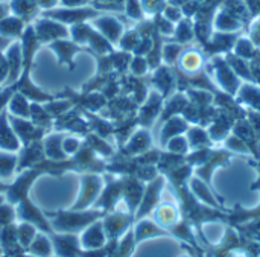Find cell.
<instances>
[{
  "label": "cell",
  "mask_w": 260,
  "mask_h": 257,
  "mask_svg": "<svg viewBox=\"0 0 260 257\" xmlns=\"http://www.w3.org/2000/svg\"><path fill=\"white\" fill-rule=\"evenodd\" d=\"M47 216L55 218L50 222V227L53 232H62V233H76L82 229H87L90 224L98 221L101 216H104V212L101 210H88V212H58V213H49Z\"/></svg>",
  "instance_id": "obj_1"
},
{
  "label": "cell",
  "mask_w": 260,
  "mask_h": 257,
  "mask_svg": "<svg viewBox=\"0 0 260 257\" xmlns=\"http://www.w3.org/2000/svg\"><path fill=\"white\" fill-rule=\"evenodd\" d=\"M44 17L56 20L59 23H69V24H76L82 23L85 20H93L99 15L96 8L90 6H79V8H53V9H46L43 12Z\"/></svg>",
  "instance_id": "obj_2"
},
{
  "label": "cell",
  "mask_w": 260,
  "mask_h": 257,
  "mask_svg": "<svg viewBox=\"0 0 260 257\" xmlns=\"http://www.w3.org/2000/svg\"><path fill=\"white\" fill-rule=\"evenodd\" d=\"M34 30L40 43H52V41L66 40L70 37L69 29L62 23L47 18V17L38 18L34 24Z\"/></svg>",
  "instance_id": "obj_3"
},
{
  "label": "cell",
  "mask_w": 260,
  "mask_h": 257,
  "mask_svg": "<svg viewBox=\"0 0 260 257\" xmlns=\"http://www.w3.org/2000/svg\"><path fill=\"white\" fill-rule=\"evenodd\" d=\"M41 174L43 172L38 168H29L24 172H21L20 177L15 180V183H12L6 189V200H8V203L9 204H18L20 201L27 198V190H29L32 181L38 175H41Z\"/></svg>",
  "instance_id": "obj_4"
},
{
  "label": "cell",
  "mask_w": 260,
  "mask_h": 257,
  "mask_svg": "<svg viewBox=\"0 0 260 257\" xmlns=\"http://www.w3.org/2000/svg\"><path fill=\"white\" fill-rule=\"evenodd\" d=\"M17 218L21 219L23 222H30L34 224L37 229H40L41 232L44 233H55L50 227V222L46 219V216L29 201V198H24L23 201L18 203V207H17Z\"/></svg>",
  "instance_id": "obj_5"
},
{
  "label": "cell",
  "mask_w": 260,
  "mask_h": 257,
  "mask_svg": "<svg viewBox=\"0 0 260 257\" xmlns=\"http://www.w3.org/2000/svg\"><path fill=\"white\" fill-rule=\"evenodd\" d=\"M8 117H9V123L14 128L17 137L21 140V143L24 146L32 143V142H35V140H41L43 136L46 134V130L37 126L35 123H32V120L29 122L27 119L11 116V114H8Z\"/></svg>",
  "instance_id": "obj_6"
},
{
  "label": "cell",
  "mask_w": 260,
  "mask_h": 257,
  "mask_svg": "<svg viewBox=\"0 0 260 257\" xmlns=\"http://www.w3.org/2000/svg\"><path fill=\"white\" fill-rule=\"evenodd\" d=\"M101 190H102V178L99 175L91 174V172L82 175V190L73 210H81L90 206L99 197Z\"/></svg>",
  "instance_id": "obj_7"
},
{
  "label": "cell",
  "mask_w": 260,
  "mask_h": 257,
  "mask_svg": "<svg viewBox=\"0 0 260 257\" xmlns=\"http://www.w3.org/2000/svg\"><path fill=\"white\" fill-rule=\"evenodd\" d=\"M93 27L101 34L104 35L111 44H116L120 41L123 32H125V27L123 24L119 21V18L113 17V15H98L96 18H93Z\"/></svg>",
  "instance_id": "obj_8"
},
{
  "label": "cell",
  "mask_w": 260,
  "mask_h": 257,
  "mask_svg": "<svg viewBox=\"0 0 260 257\" xmlns=\"http://www.w3.org/2000/svg\"><path fill=\"white\" fill-rule=\"evenodd\" d=\"M50 241L53 245V251L58 257H79L81 256V242L78 236L73 233H64V235H50Z\"/></svg>",
  "instance_id": "obj_9"
},
{
  "label": "cell",
  "mask_w": 260,
  "mask_h": 257,
  "mask_svg": "<svg viewBox=\"0 0 260 257\" xmlns=\"http://www.w3.org/2000/svg\"><path fill=\"white\" fill-rule=\"evenodd\" d=\"M44 148H43V139L41 140H35L29 145L24 146L18 162H17V169L23 171V169H29L34 168L37 163L44 160Z\"/></svg>",
  "instance_id": "obj_10"
},
{
  "label": "cell",
  "mask_w": 260,
  "mask_h": 257,
  "mask_svg": "<svg viewBox=\"0 0 260 257\" xmlns=\"http://www.w3.org/2000/svg\"><path fill=\"white\" fill-rule=\"evenodd\" d=\"M0 149L14 152L20 149V140L14 131V128L9 123L8 111L3 110L0 113Z\"/></svg>",
  "instance_id": "obj_11"
},
{
  "label": "cell",
  "mask_w": 260,
  "mask_h": 257,
  "mask_svg": "<svg viewBox=\"0 0 260 257\" xmlns=\"http://www.w3.org/2000/svg\"><path fill=\"white\" fill-rule=\"evenodd\" d=\"M6 59L9 66V76L6 79L8 85H12L20 78V73L23 70V56H21V43H12L8 47Z\"/></svg>",
  "instance_id": "obj_12"
},
{
  "label": "cell",
  "mask_w": 260,
  "mask_h": 257,
  "mask_svg": "<svg viewBox=\"0 0 260 257\" xmlns=\"http://www.w3.org/2000/svg\"><path fill=\"white\" fill-rule=\"evenodd\" d=\"M105 232L102 222L94 221L87 227V230L81 236V247L84 250H93V248H102L105 245Z\"/></svg>",
  "instance_id": "obj_13"
},
{
  "label": "cell",
  "mask_w": 260,
  "mask_h": 257,
  "mask_svg": "<svg viewBox=\"0 0 260 257\" xmlns=\"http://www.w3.org/2000/svg\"><path fill=\"white\" fill-rule=\"evenodd\" d=\"M212 27H215L218 32L235 34V32L242 29V20H239L238 17H235L229 11L221 8L212 20Z\"/></svg>",
  "instance_id": "obj_14"
},
{
  "label": "cell",
  "mask_w": 260,
  "mask_h": 257,
  "mask_svg": "<svg viewBox=\"0 0 260 257\" xmlns=\"http://www.w3.org/2000/svg\"><path fill=\"white\" fill-rule=\"evenodd\" d=\"M50 49L56 53L58 59L61 64H67L70 69H73V55L79 50V44L73 43V41H69L67 38L66 40H56V41H52L50 43Z\"/></svg>",
  "instance_id": "obj_15"
},
{
  "label": "cell",
  "mask_w": 260,
  "mask_h": 257,
  "mask_svg": "<svg viewBox=\"0 0 260 257\" xmlns=\"http://www.w3.org/2000/svg\"><path fill=\"white\" fill-rule=\"evenodd\" d=\"M122 192H123V180L108 184L105 187V190L102 192L101 198L98 200L96 206L101 209H105V210L113 209L119 203V200L122 198Z\"/></svg>",
  "instance_id": "obj_16"
},
{
  "label": "cell",
  "mask_w": 260,
  "mask_h": 257,
  "mask_svg": "<svg viewBox=\"0 0 260 257\" xmlns=\"http://www.w3.org/2000/svg\"><path fill=\"white\" fill-rule=\"evenodd\" d=\"M104 226V232L110 239H117L129 226V218L122 215V213H113L108 215L107 219L102 222Z\"/></svg>",
  "instance_id": "obj_17"
},
{
  "label": "cell",
  "mask_w": 260,
  "mask_h": 257,
  "mask_svg": "<svg viewBox=\"0 0 260 257\" xmlns=\"http://www.w3.org/2000/svg\"><path fill=\"white\" fill-rule=\"evenodd\" d=\"M64 134H50L43 139V148H44V155L49 160H66L67 155L62 151V139Z\"/></svg>",
  "instance_id": "obj_18"
},
{
  "label": "cell",
  "mask_w": 260,
  "mask_h": 257,
  "mask_svg": "<svg viewBox=\"0 0 260 257\" xmlns=\"http://www.w3.org/2000/svg\"><path fill=\"white\" fill-rule=\"evenodd\" d=\"M149 145H151L149 133L145 131V130H140V131H137L134 136H131L129 140H126L125 148H123V151H120V152H123V154H126V155L145 152V151L148 149Z\"/></svg>",
  "instance_id": "obj_19"
},
{
  "label": "cell",
  "mask_w": 260,
  "mask_h": 257,
  "mask_svg": "<svg viewBox=\"0 0 260 257\" xmlns=\"http://www.w3.org/2000/svg\"><path fill=\"white\" fill-rule=\"evenodd\" d=\"M24 30V20L17 15H6L0 20V37L3 38H15L21 35Z\"/></svg>",
  "instance_id": "obj_20"
},
{
  "label": "cell",
  "mask_w": 260,
  "mask_h": 257,
  "mask_svg": "<svg viewBox=\"0 0 260 257\" xmlns=\"http://www.w3.org/2000/svg\"><path fill=\"white\" fill-rule=\"evenodd\" d=\"M8 114L23 117V119H30V102L26 99L21 93L15 91L8 102Z\"/></svg>",
  "instance_id": "obj_21"
},
{
  "label": "cell",
  "mask_w": 260,
  "mask_h": 257,
  "mask_svg": "<svg viewBox=\"0 0 260 257\" xmlns=\"http://www.w3.org/2000/svg\"><path fill=\"white\" fill-rule=\"evenodd\" d=\"M27 250L35 257H52L53 245H52V241L44 233H37L34 241L27 247Z\"/></svg>",
  "instance_id": "obj_22"
},
{
  "label": "cell",
  "mask_w": 260,
  "mask_h": 257,
  "mask_svg": "<svg viewBox=\"0 0 260 257\" xmlns=\"http://www.w3.org/2000/svg\"><path fill=\"white\" fill-rule=\"evenodd\" d=\"M84 142H85L94 152H98L99 155H104V157H111V155H114V151H113L111 145L107 142V139L98 136V134L93 133V131H90V133L85 134Z\"/></svg>",
  "instance_id": "obj_23"
},
{
  "label": "cell",
  "mask_w": 260,
  "mask_h": 257,
  "mask_svg": "<svg viewBox=\"0 0 260 257\" xmlns=\"http://www.w3.org/2000/svg\"><path fill=\"white\" fill-rule=\"evenodd\" d=\"M9 9L14 12V15L20 17L21 20H27L35 15L38 11L37 0H12L9 5Z\"/></svg>",
  "instance_id": "obj_24"
},
{
  "label": "cell",
  "mask_w": 260,
  "mask_h": 257,
  "mask_svg": "<svg viewBox=\"0 0 260 257\" xmlns=\"http://www.w3.org/2000/svg\"><path fill=\"white\" fill-rule=\"evenodd\" d=\"M30 120L40 128H44L46 131L53 126V117L46 111V108L41 104L32 102L30 104Z\"/></svg>",
  "instance_id": "obj_25"
},
{
  "label": "cell",
  "mask_w": 260,
  "mask_h": 257,
  "mask_svg": "<svg viewBox=\"0 0 260 257\" xmlns=\"http://www.w3.org/2000/svg\"><path fill=\"white\" fill-rule=\"evenodd\" d=\"M180 64L183 67V70L189 72V73H193L197 70L201 69V64H203V55L192 49V50H186L183 55H181V59H180Z\"/></svg>",
  "instance_id": "obj_26"
},
{
  "label": "cell",
  "mask_w": 260,
  "mask_h": 257,
  "mask_svg": "<svg viewBox=\"0 0 260 257\" xmlns=\"http://www.w3.org/2000/svg\"><path fill=\"white\" fill-rule=\"evenodd\" d=\"M235 55L242 59L253 58L256 55V44L250 37H241L235 43Z\"/></svg>",
  "instance_id": "obj_27"
},
{
  "label": "cell",
  "mask_w": 260,
  "mask_h": 257,
  "mask_svg": "<svg viewBox=\"0 0 260 257\" xmlns=\"http://www.w3.org/2000/svg\"><path fill=\"white\" fill-rule=\"evenodd\" d=\"M44 108H46V111L53 117V120L56 119V117H59V116H62L64 113H67L69 110H72L73 107H75V102L69 98V99H66V101H56V99H53V101H50V102H46L44 105H43Z\"/></svg>",
  "instance_id": "obj_28"
},
{
  "label": "cell",
  "mask_w": 260,
  "mask_h": 257,
  "mask_svg": "<svg viewBox=\"0 0 260 257\" xmlns=\"http://www.w3.org/2000/svg\"><path fill=\"white\" fill-rule=\"evenodd\" d=\"M158 192H160V184H158V181H155L154 184H151V186L146 189V192H145V195H143V198H142V206H140L139 216H143L145 213H148V212L154 207V204L157 203V198H158Z\"/></svg>",
  "instance_id": "obj_29"
},
{
  "label": "cell",
  "mask_w": 260,
  "mask_h": 257,
  "mask_svg": "<svg viewBox=\"0 0 260 257\" xmlns=\"http://www.w3.org/2000/svg\"><path fill=\"white\" fill-rule=\"evenodd\" d=\"M37 235V227L30 222H21L17 226V238L23 248H27Z\"/></svg>",
  "instance_id": "obj_30"
},
{
  "label": "cell",
  "mask_w": 260,
  "mask_h": 257,
  "mask_svg": "<svg viewBox=\"0 0 260 257\" xmlns=\"http://www.w3.org/2000/svg\"><path fill=\"white\" fill-rule=\"evenodd\" d=\"M193 35H195V29L189 21V18H183L180 23H177L174 37L178 43H187L193 38Z\"/></svg>",
  "instance_id": "obj_31"
},
{
  "label": "cell",
  "mask_w": 260,
  "mask_h": 257,
  "mask_svg": "<svg viewBox=\"0 0 260 257\" xmlns=\"http://www.w3.org/2000/svg\"><path fill=\"white\" fill-rule=\"evenodd\" d=\"M17 155L9 154L8 151L0 152V178H9L17 166Z\"/></svg>",
  "instance_id": "obj_32"
},
{
  "label": "cell",
  "mask_w": 260,
  "mask_h": 257,
  "mask_svg": "<svg viewBox=\"0 0 260 257\" xmlns=\"http://www.w3.org/2000/svg\"><path fill=\"white\" fill-rule=\"evenodd\" d=\"M140 40H142L140 32H139L137 29H136V30L133 29V30L123 32V35H122L119 44H120V49H123L125 52H134L136 47H137V44L140 43Z\"/></svg>",
  "instance_id": "obj_33"
},
{
  "label": "cell",
  "mask_w": 260,
  "mask_h": 257,
  "mask_svg": "<svg viewBox=\"0 0 260 257\" xmlns=\"http://www.w3.org/2000/svg\"><path fill=\"white\" fill-rule=\"evenodd\" d=\"M224 9L238 17L239 20H244L248 15V6L244 0H225Z\"/></svg>",
  "instance_id": "obj_34"
},
{
  "label": "cell",
  "mask_w": 260,
  "mask_h": 257,
  "mask_svg": "<svg viewBox=\"0 0 260 257\" xmlns=\"http://www.w3.org/2000/svg\"><path fill=\"white\" fill-rule=\"evenodd\" d=\"M184 128H186V126H184V122H183L181 119H177V117L171 119V120L165 125V130H163V133H161V143H165V142H166L168 139H171V137H175V134H177V133H181Z\"/></svg>",
  "instance_id": "obj_35"
},
{
  "label": "cell",
  "mask_w": 260,
  "mask_h": 257,
  "mask_svg": "<svg viewBox=\"0 0 260 257\" xmlns=\"http://www.w3.org/2000/svg\"><path fill=\"white\" fill-rule=\"evenodd\" d=\"M181 53V44L177 43H166L161 49V56L168 64H174Z\"/></svg>",
  "instance_id": "obj_36"
},
{
  "label": "cell",
  "mask_w": 260,
  "mask_h": 257,
  "mask_svg": "<svg viewBox=\"0 0 260 257\" xmlns=\"http://www.w3.org/2000/svg\"><path fill=\"white\" fill-rule=\"evenodd\" d=\"M133 56L129 55V52H117V53H111V61H113V69H116L117 72H125L129 67Z\"/></svg>",
  "instance_id": "obj_37"
},
{
  "label": "cell",
  "mask_w": 260,
  "mask_h": 257,
  "mask_svg": "<svg viewBox=\"0 0 260 257\" xmlns=\"http://www.w3.org/2000/svg\"><path fill=\"white\" fill-rule=\"evenodd\" d=\"M123 9H125V14L133 20H142L145 15L140 0H125Z\"/></svg>",
  "instance_id": "obj_38"
},
{
  "label": "cell",
  "mask_w": 260,
  "mask_h": 257,
  "mask_svg": "<svg viewBox=\"0 0 260 257\" xmlns=\"http://www.w3.org/2000/svg\"><path fill=\"white\" fill-rule=\"evenodd\" d=\"M161 15L165 18H168L169 21H172L174 24L180 23L184 18V14H183L181 6H177V5H172V3H169V5L165 6V9L161 11Z\"/></svg>",
  "instance_id": "obj_39"
},
{
  "label": "cell",
  "mask_w": 260,
  "mask_h": 257,
  "mask_svg": "<svg viewBox=\"0 0 260 257\" xmlns=\"http://www.w3.org/2000/svg\"><path fill=\"white\" fill-rule=\"evenodd\" d=\"M140 3H142L145 14L157 15L158 12L165 9V6L168 5V0H140Z\"/></svg>",
  "instance_id": "obj_40"
},
{
  "label": "cell",
  "mask_w": 260,
  "mask_h": 257,
  "mask_svg": "<svg viewBox=\"0 0 260 257\" xmlns=\"http://www.w3.org/2000/svg\"><path fill=\"white\" fill-rule=\"evenodd\" d=\"M81 145H82V140H79V139L75 137V136H66V137L62 139V151H64V154H66L67 157L76 154V152L79 151Z\"/></svg>",
  "instance_id": "obj_41"
},
{
  "label": "cell",
  "mask_w": 260,
  "mask_h": 257,
  "mask_svg": "<svg viewBox=\"0 0 260 257\" xmlns=\"http://www.w3.org/2000/svg\"><path fill=\"white\" fill-rule=\"evenodd\" d=\"M155 218L160 224L163 226H169V224H174L175 221V210L169 206H161L157 213H155Z\"/></svg>",
  "instance_id": "obj_42"
},
{
  "label": "cell",
  "mask_w": 260,
  "mask_h": 257,
  "mask_svg": "<svg viewBox=\"0 0 260 257\" xmlns=\"http://www.w3.org/2000/svg\"><path fill=\"white\" fill-rule=\"evenodd\" d=\"M158 232H160V230H158L152 222L143 221V222H140V224L137 226V229H136V238H137V241H140V239L148 238V236H152V235H155V233H158Z\"/></svg>",
  "instance_id": "obj_43"
},
{
  "label": "cell",
  "mask_w": 260,
  "mask_h": 257,
  "mask_svg": "<svg viewBox=\"0 0 260 257\" xmlns=\"http://www.w3.org/2000/svg\"><path fill=\"white\" fill-rule=\"evenodd\" d=\"M15 212H14V207L12 204H2L0 206V227H6L9 224L14 222L15 219Z\"/></svg>",
  "instance_id": "obj_44"
},
{
  "label": "cell",
  "mask_w": 260,
  "mask_h": 257,
  "mask_svg": "<svg viewBox=\"0 0 260 257\" xmlns=\"http://www.w3.org/2000/svg\"><path fill=\"white\" fill-rule=\"evenodd\" d=\"M129 69H131V72H133L136 76L145 75L146 70H148V61H146V58L136 55V56L131 59V62H129Z\"/></svg>",
  "instance_id": "obj_45"
},
{
  "label": "cell",
  "mask_w": 260,
  "mask_h": 257,
  "mask_svg": "<svg viewBox=\"0 0 260 257\" xmlns=\"http://www.w3.org/2000/svg\"><path fill=\"white\" fill-rule=\"evenodd\" d=\"M158 15V14H157ZM157 30L161 34V35H166V37H171L174 35L175 32V24L172 21H169L168 18H165L163 15H158L157 17Z\"/></svg>",
  "instance_id": "obj_46"
},
{
  "label": "cell",
  "mask_w": 260,
  "mask_h": 257,
  "mask_svg": "<svg viewBox=\"0 0 260 257\" xmlns=\"http://www.w3.org/2000/svg\"><path fill=\"white\" fill-rule=\"evenodd\" d=\"M17 91V87H15V84H12V85H6L3 90H0V113L5 110V107L8 105V102L11 101V98H12V94Z\"/></svg>",
  "instance_id": "obj_47"
},
{
  "label": "cell",
  "mask_w": 260,
  "mask_h": 257,
  "mask_svg": "<svg viewBox=\"0 0 260 257\" xmlns=\"http://www.w3.org/2000/svg\"><path fill=\"white\" fill-rule=\"evenodd\" d=\"M169 149L174 152H184L187 149V142L183 137H174L169 142Z\"/></svg>",
  "instance_id": "obj_48"
},
{
  "label": "cell",
  "mask_w": 260,
  "mask_h": 257,
  "mask_svg": "<svg viewBox=\"0 0 260 257\" xmlns=\"http://www.w3.org/2000/svg\"><path fill=\"white\" fill-rule=\"evenodd\" d=\"M9 76V66H8V59H6V55L2 53L0 50V84L6 82Z\"/></svg>",
  "instance_id": "obj_49"
},
{
  "label": "cell",
  "mask_w": 260,
  "mask_h": 257,
  "mask_svg": "<svg viewBox=\"0 0 260 257\" xmlns=\"http://www.w3.org/2000/svg\"><path fill=\"white\" fill-rule=\"evenodd\" d=\"M245 96H247V99H250V101H251V104H253V105L260 107L259 90H256V88H253V87H247V90H245ZM250 101H248V102H250Z\"/></svg>",
  "instance_id": "obj_50"
},
{
  "label": "cell",
  "mask_w": 260,
  "mask_h": 257,
  "mask_svg": "<svg viewBox=\"0 0 260 257\" xmlns=\"http://www.w3.org/2000/svg\"><path fill=\"white\" fill-rule=\"evenodd\" d=\"M79 257H107V250H105V247L93 248V250H84V251H81Z\"/></svg>",
  "instance_id": "obj_51"
},
{
  "label": "cell",
  "mask_w": 260,
  "mask_h": 257,
  "mask_svg": "<svg viewBox=\"0 0 260 257\" xmlns=\"http://www.w3.org/2000/svg\"><path fill=\"white\" fill-rule=\"evenodd\" d=\"M206 140V134L200 130H192L190 131V143L192 145H198L200 142L203 143Z\"/></svg>",
  "instance_id": "obj_52"
},
{
  "label": "cell",
  "mask_w": 260,
  "mask_h": 257,
  "mask_svg": "<svg viewBox=\"0 0 260 257\" xmlns=\"http://www.w3.org/2000/svg\"><path fill=\"white\" fill-rule=\"evenodd\" d=\"M59 3L66 8H79L90 3V0H59Z\"/></svg>",
  "instance_id": "obj_53"
},
{
  "label": "cell",
  "mask_w": 260,
  "mask_h": 257,
  "mask_svg": "<svg viewBox=\"0 0 260 257\" xmlns=\"http://www.w3.org/2000/svg\"><path fill=\"white\" fill-rule=\"evenodd\" d=\"M98 3H122V0H98Z\"/></svg>",
  "instance_id": "obj_54"
},
{
  "label": "cell",
  "mask_w": 260,
  "mask_h": 257,
  "mask_svg": "<svg viewBox=\"0 0 260 257\" xmlns=\"http://www.w3.org/2000/svg\"><path fill=\"white\" fill-rule=\"evenodd\" d=\"M6 189H8V184H3V183H0V192H6Z\"/></svg>",
  "instance_id": "obj_55"
},
{
  "label": "cell",
  "mask_w": 260,
  "mask_h": 257,
  "mask_svg": "<svg viewBox=\"0 0 260 257\" xmlns=\"http://www.w3.org/2000/svg\"><path fill=\"white\" fill-rule=\"evenodd\" d=\"M21 257H35V256H21Z\"/></svg>",
  "instance_id": "obj_56"
}]
</instances>
